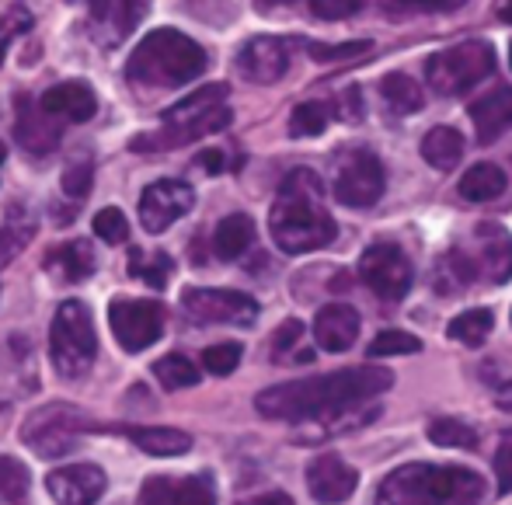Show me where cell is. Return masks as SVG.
I'll return each mask as SVG.
<instances>
[{"mask_svg":"<svg viewBox=\"0 0 512 505\" xmlns=\"http://www.w3.org/2000/svg\"><path fill=\"white\" fill-rule=\"evenodd\" d=\"M46 272L56 279V283H84V279L95 272V251H91L88 241H67V244H56L46 258H42Z\"/></svg>","mask_w":512,"mask_h":505,"instance_id":"obj_23","label":"cell"},{"mask_svg":"<svg viewBox=\"0 0 512 505\" xmlns=\"http://www.w3.org/2000/svg\"><path fill=\"white\" fill-rule=\"evenodd\" d=\"M244 349L237 342H220V345H209L203 352V366L213 377H230V373L237 370V363H241Z\"/></svg>","mask_w":512,"mask_h":505,"instance_id":"obj_37","label":"cell"},{"mask_svg":"<svg viewBox=\"0 0 512 505\" xmlns=\"http://www.w3.org/2000/svg\"><path fill=\"white\" fill-rule=\"evenodd\" d=\"M122 432L150 457H182V453L192 450V436L182 429H143V425H133V429Z\"/></svg>","mask_w":512,"mask_h":505,"instance_id":"obj_26","label":"cell"},{"mask_svg":"<svg viewBox=\"0 0 512 505\" xmlns=\"http://www.w3.org/2000/svg\"><path fill=\"white\" fill-rule=\"evenodd\" d=\"M258 4L269 11V7H283V4H297V0H258Z\"/></svg>","mask_w":512,"mask_h":505,"instance_id":"obj_50","label":"cell"},{"mask_svg":"<svg viewBox=\"0 0 512 505\" xmlns=\"http://www.w3.org/2000/svg\"><path fill=\"white\" fill-rule=\"evenodd\" d=\"M359 279H363L380 300L394 303V300L408 297L411 283H415V269H411L408 255L398 244L377 241L359 258Z\"/></svg>","mask_w":512,"mask_h":505,"instance_id":"obj_11","label":"cell"},{"mask_svg":"<svg viewBox=\"0 0 512 505\" xmlns=\"http://www.w3.org/2000/svg\"><path fill=\"white\" fill-rule=\"evenodd\" d=\"M422 157L436 171L457 168L460 157H464V136H460L457 129H450V126L429 129V133H425V140H422Z\"/></svg>","mask_w":512,"mask_h":505,"instance_id":"obj_27","label":"cell"},{"mask_svg":"<svg viewBox=\"0 0 512 505\" xmlns=\"http://www.w3.org/2000/svg\"><path fill=\"white\" fill-rule=\"evenodd\" d=\"M115 342L126 352H143L164 335V307L157 300H126L115 297L108 307Z\"/></svg>","mask_w":512,"mask_h":505,"instance_id":"obj_12","label":"cell"},{"mask_svg":"<svg viewBox=\"0 0 512 505\" xmlns=\"http://www.w3.org/2000/svg\"><path fill=\"white\" fill-rule=\"evenodd\" d=\"M182 307L192 321L203 324H255L258 303L248 293L237 290H206V286H192L182 293Z\"/></svg>","mask_w":512,"mask_h":505,"instance_id":"obj_13","label":"cell"},{"mask_svg":"<svg viewBox=\"0 0 512 505\" xmlns=\"http://www.w3.org/2000/svg\"><path fill=\"white\" fill-rule=\"evenodd\" d=\"M509 67H512V46H509Z\"/></svg>","mask_w":512,"mask_h":505,"instance_id":"obj_53","label":"cell"},{"mask_svg":"<svg viewBox=\"0 0 512 505\" xmlns=\"http://www.w3.org/2000/svg\"><path fill=\"white\" fill-rule=\"evenodd\" d=\"M18 140L32 154H49L60 143V126L42 112V105H32V98H18Z\"/></svg>","mask_w":512,"mask_h":505,"instance_id":"obj_24","label":"cell"},{"mask_svg":"<svg viewBox=\"0 0 512 505\" xmlns=\"http://www.w3.org/2000/svg\"><path fill=\"white\" fill-rule=\"evenodd\" d=\"M429 439L436 446H457V450H474L478 446V432L471 425L457 422V418H436L429 425Z\"/></svg>","mask_w":512,"mask_h":505,"instance_id":"obj_34","label":"cell"},{"mask_svg":"<svg viewBox=\"0 0 512 505\" xmlns=\"http://www.w3.org/2000/svg\"><path fill=\"white\" fill-rule=\"evenodd\" d=\"M49 356H53V366L63 377H84L95 366L98 335L88 303L81 300L60 303V310L53 317V328H49Z\"/></svg>","mask_w":512,"mask_h":505,"instance_id":"obj_7","label":"cell"},{"mask_svg":"<svg viewBox=\"0 0 512 505\" xmlns=\"http://www.w3.org/2000/svg\"><path fill=\"white\" fill-rule=\"evenodd\" d=\"M42 112L53 115V119H67V122H88L98 112V98L95 91L84 81H63L56 88H49L39 98Z\"/></svg>","mask_w":512,"mask_h":505,"instance_id":"obj_21","label":"cell"},{"mask_svg":"<svg viewBox=\"0 0 512 505\" xmlns=\"http://www.w3.org/2000/svg\"><path fill=\"white\" fill-rule=\"evenodd\" d=\"M46 488L60 505H95L105 495V471L95 464L60 467L46 478Z\"/></svg>","mask_w":512,"mask_h":505,"instance_id":"obj_19","label":"cell"},{"mask_svg":"<svg viewBox=\"0 0 512 505\" xmlns=\"http://www.w3.org/2000/svg\"><path fill=\"white\" fill-rule=\"evenodd\" d=\"M321 178L307 168H297L283 178L279 196L272 202L269 213V230L272 241L279 244V251L286 255H307L324 244L335 241L338 227L331 220V213L321 202Z\"/></svg>","mask_w":512,"mask_h":505,"instance_id":"obj_2","label":"cell"},{"mask_svg":"<svg viewBox=\"0 0 512 505\" xmlns=\"http://www.w3.org/2000/svg\"><path fill=\"white\" fill-rule=\"evenodd\" d=\"M300 335H304V324H300V321H283L276 335H272V352L283 359V352H290L293 345L300 342Z\"/></svg>","mask_w":512,"mask_h":505,"instance_id":"obj_45","label":"cell"},{"mask_svg":"<svg viewBox=\"0 0 512 505\" xmlns=\"http://www.w3.org/2000/svg\"><path fill=\"white\" fill-rule=\"evenodd\" d=\"M206 63V49L196 39L175 28H157L143 35L140 46L133 49L126 77L129 84H140V88H182L203 74Z\"/></svg>","mask_w":512,"mask_h":505,"instance_id":"obj_4","label":"cell"},{"mask_svg":"<svg viewBox=\"0 0 512 505\" xmlns=\"http://www.w3.org/2000/svg\"><path fill=\"white\" fill-rule=\"evenodd\" d=\"M314 338L324 352H345L359 338V314L349 303H328L314 317Z\"/></svg>","mask_w":512,"mask_h":505,"instance_id":"obj_20","label":"cell"},{"mask_svg":"<svg viewBox=\"0 0 512 505\" xmlns=\"http://www.w3.org/2000/svg\"><path fill=\"white\" fill-rule=\"evenodd\" d=\"M91 18V35L102 46H122L147 14V0H84Z\"/></svg>","mask_w":512,"mask_h":505,"instance_id":"obj_15","label":"cell"},{"mask_svg":"<svg viewBox=\"0 0 512 505\" xmlns=\"http://www.w3.org/2000/svg\"><path fill=\"white\" fill-rule=\"evenodd\" d=\"M492 70H495V49L488 42H460V46L432 53L425 60V81H429V88L436 95L453 98L478 88Z\"/></svg>","mask_w":512,"mask_h":505,"instance_id":"obj_8","label":"cell"},{"mask_svg":"<svg viewBox=\"0 0 512 505\" xmlns=\"http://www.w3.org/2000/svg\"><path fill=\"white\" fill-rule=\"evenodd\" d=\"M140 505H216V488L209 474L192 478H147Z\"/></svg>","mask_w":512,"mask_h":505,"instance_id":"obj_18","label":"cell"},{"mask_svg":"<svg viewBox=\"0 0 512 505\" xmlns=\"http://www.w3.org/2000/svg\"><path fill=\"white\" fill-rule=\"evenodd\" d=\"M387 189L384 164L370 150H345L335 171V199L349 209H370L377 206Z\"/></svg>","mask_w":512,"mask_h":505,"instance_id":"obj_10","label":"cell"},{"mask_svg":"<svg viewBox=\"0 0 512 505\" xmlns=\"http://www.w3.org/2000/svg\"><path fill=\"white\" fill-rule=\"evenodd\" d=\"M380 95H384L387 108H391L394 115H411L422 108V88H418L408 74H387L384 81H380Z\"/></svg>","mask_w":512,"mask_h":505,"instance_id":"obj_30","label":"cell"},{"mask_svg":"<svg viewBox=\"0 0 512 505\" xmlns=\"http://www.w3.org/2000/svg\"><path fill=\"white\" fill-rule=\"evenodd\" d=\"M251 244H255V223H251V216L230 213L216 223V234H213V255L216 258H223V262H237Z\"/></svg>","mask_w":512,"mask_h":505,"instance_id":"obj_25","label":"cell"},{"mask_svg":"<svg viewBox=\"0 0 512 505\" xmlns=\"http://www.w3.org/2000/svg\"><path fill=\"white\" fill-rule=\"evenodd\" d=\"M492 324H495L492 310L474 307V310H464V314L453 317L450 328H446V335L457 338V342H464V345H481L488 335H492Z\"/></svg>","mask_w":512,"mask_h":505,"instance_id":"obj_32","label":"cell"},{"mask_svg":"<svg viewBox=\"0 0 512 505\" xmlns=\"http://www.w3.org/2000/svg\"><path fill=\"white\" fill-rule=\"evenodd\" d=\"M4 157H7V147H4V143H0V164H4Z\"/></svg>","mask_w":512,"mask_h":505,"instance_id":"obj_52","label":"cell"},{"mask_svg":"<svg viewBox=\"0 0 512 505\" xmlns=\"http://www.w3.org/2000/svg\"><path fill=\"white\" fill-rule=\"evenodd\" d=\"M95 234L105 244H126L129 241V220L122 216V209L108 206L95 216Z\"/></svg>","mask_w":512,"mask_h":505,"instance_id":"obj_38","label":"cell"},{"mask_svg":"<svg viewBox=\"0 0 512 505\" xmlns=\"http://www.w3.org/2000/svg\"><path fill=\"white\" fill-rule=\"evenodd\" d=\"M28 241H32V223H28V227L4 223V227H0V269H4V265L11 262V258L18 255Z\"/></svg>","mask_w":512,"mask_h":505,"instance_id":"obj_42","label":"cell"},{"mask_svg":"<svg viewBox=\"0 0 512 505\" xmlns=\"http://www.w3.org/2000/svg\"><path fill=\"white\" fill-rule=\"evenodd\" d=\"M391 4L405 14H439V11H453L464 0H391Z\"/></svg>","mask_w":512,"mask_h":505,"instance_id":"obj_44","label":"cell"},{"mask_svg":"<svg viewBox=\"0 0 512 505\" xmlns=\"http://www.w3.org/2000/svg\"><path fill=\"white\" fill-rule=\"evenodd\" d=\"M230 108H227V84H206V88L192 91L189 98H182L178 105H171L164 112V122L157 133L136 136L129 147L133 150H175L185 143H196L209 133H220L230 126Z\"/></svg>","mask_w":512,"mask_h":505,"instance_id":"obj_5","label":"cell"},{"mask_svg":"<svg viewBox=\"0 0 512 505\" xmlns=\"http://www.w3.org/2000/svg\"><path fill=\"white\" fill-rule=\"evenodd\" d=\"M370 42H345V46H321V42H307V53L321 63H338V60H356V56L370 53Z\"/></svg>","mask_w":512,"mask_h":505,"instance_id":"obj_41","label":"cell"},{"mask_svg":"<svg viewBox=\"0 0 512 505\" xmlns=\"http://www.w3.org/2000/svg\"><path fill=\"white\" fill-rule=\"evenodd\" d=\"M422 349V342H418L415 335H408V331H380L377 338L370 342V352L366 356H411V352Z\"/></svg>","mask_w":512,"mask_h":505,"instance_id":"obj_35","label":"cell"},{"mask_svg":"<svg viewBox=\"0 0 512 505\" xmlns=\"http://www.w3.org/2000/svg\"><path fill=\"white\" fill-rule=\"evenodd\" d=\"M391 384L394 373L384 366H352V370H335L314 380L269 387L255 398V408L276 422H321L338 411L345 415L363 401L380 398L391 391Z\"/></svg>","mask_w":512,"mask_h":505,"instance_id":"obj_1","label":"cell"},{"mask_svg":"<svg viewBox=\"0 0 512 505\" xmlns=\"http://www.w3.org/2000/svg\"><path fill=\"white\" fill-rule=\"evenodd\" d=\"M495 471H499V495H509L512 492V443L499 450Z\"/></svg>","mask_w":512,"mask_h":505,"instance_id":"obj_46","label":"cell"},{"mask_svg":"<svg viewBox=\"0 0 512 505\" xmlns=\"http://www.w3.org/2000/svg\"><path fill=\"white\" fill-rule=\"evenodd\" d=\"M331 122V108L324 101H304L293 108L290 115V133L293 136H321Z\"/></svg>","mask_w":512,"mask_h":505,"instance_id":"obj_33","label":"cell"},{"mask_svg":"<svg viewBox=\"0 0 512 505\" xmlns=\"http://www.w3.org/2000/svg\"><path fill=\"white\" fill-rule=\"evenodd\" d=\"M150 373H154V377L161 380V387H168V391H182V387L199 384V366L192 363V359H185L182 352H171V356L157 359V363L150 366Z\"/></svg>","mask_w":512,"mask_h":505,"instance_id":"obj_31","label":"cell"},{"mask_svg":"<svg viewBox=\"0 0 512 505\" xmlns=\"http://www.w3.org/2000/svg\"><path fill=\"white\" fill-rule=\"evenodd\" d=\"M457 192H460V199H467V202H492L506 192V175H502V168H495V164H474L471 171H464Z\"/></svg>","mask_w":512,"mask_h":505,"instance_id":"obj_28","label":"cell"},{"mask_svg":"<svg viewBox=\"0 0 512 505\" xmlns=\"http://www.w3.org/2000/svg\"><path fill=\"white\" fill-rule=\"evenodd\" d=\"M91 182H95V168H91V161H77V164H70V168L63 171V192H67L74 202L88 199Z\"/></svg>","mask_w":512,"mask_h":505,"instance_id":"obj_40","label":"cell"},{"mask_svg":"<svg viewBox=\"0 0 512 505\" xmlns=\"http://www.w3.org/2000/svg\"><path fill=\"white\" fill-rule=\"evenodd\" d=\"M495 401H499V408L512 411V384H509V387H502V391L495 394Z\"/></svg>","mask_w":512,"mask_h":505,"instance_id":"obj_49","label":"cell"},{"mask_svg":"<svg viewBox=\"0 0 512 505\" xmlns=\"http://www.w3.org/2000/svg\"><path fill=\"white\" fill-rule=\"evenodd\" d=\"M471 122L481 143H495L506 129H512V88H495L471 105Z\"/></svg>","mask_w":512,"mask_h":505,"instance_id":"obj_22","label":"cell"},{"mask_svg":"<svg viewBox=\"0 0 512 505\" xmlns=\"http://www.w3.org/2000/svg\"><path fill=\"white\" fill-rule=\"evenodd\" d=\"M237 70L251 84H276L290 70V42L276 39V35L248 39L237 53Z\"/></svg>","mask_w":512,"mask_h":505,"instance_id":"obj_16","label":"cell"},{"mask_svg":"<svg viewBox=\"0 0 512 505\" xmlns=\"http://www.w3.org/2000/svg\"><path fill=\"white\" fill-rule=\"evenodd\" d=\"M241 505H293V499H290V495H283V492H269V495H258V499H248Z\"/></svg>","mask_w":512,"mask_h":505,"instance_id":"obj_48","label":"cell"},{"mask_svg":"<svg viewBox=\"0 0 512 505\" xmlns=\"http://www.w3.org/2000/svg\"><path fill=\"white\" fill-rule=\"evenodd\" d=\"M196 161H199V168L209 171V175H220V171H223V154H220V150H203Z\"/></svg>","mask_w":512,"mask_h":505,"instance_id":"obj_47","label":"cell"},{"mask_svg":"<svg viewBox=\"0 0 512 505\" xmlns=\"http://www.w3.org/2000/svg\"><path fill=\"white\" fill-rule=\"evenodd\" d=\"M356 485H359L356 467H349L342 457H335V453H324V457H317L314 464L307 467V488L321 505L349 502Z\"/></svg>","mask_w":512,"mask_h":505,"instance_id":"obj_17","label":"cell"},{"mask_svg":"<svg viewBox=\"0 0 512 505\" xmlns=\"http://www.w3.org/2000/svg\"><path fill=\"white\" fill-rule=\"evenodd\" d=\"M95 425L84 418L81 408H70V404H46V408L32 411L21 425V439L35 457H63L70 453L81 436Z\"/></svg>","mask_w":512,"mask_h":505,"instance_id":"obj_9","label":"cell"},{"mask_svg":"<svg viewBox=\"0 0 512 505\" xmlns=\"http://www.w3.org/2000/svg\"><path fill=\"white\" fill-rule=\"evenodd\" d=\"M499 18H502V21H509V25H512V0H506V4H502Z\"/></svg>","mask_w":512,"mask_h":505,"instance_id":"obj_51","label":"cell"},{"mask_svg":"<svg viewBox=\"0 0 512 505\" xmlns=\"http://www.w3.org/2000/svg\"><path fill=\"white\" fill-rule=\"evenodd\" d=\"M28 495V471L11 457H0V499L18 505Z\"/></svg>","mask_w":512,"mask_h":505,"instance_id":"obj_36","label":"cell"},{"mask_svg":"<svg viewBox=\"0 0 512 505\" xmlns=\"http://www.w3.org/2000/svg\"><path fill=\"white\" fill-rule=\"evenodd\" d=\"M171 272H175V262H171V255H164V251H133V255H129V276L143 279V283L154 286V290L168 286Z\"/></svg>","mask_w":512,"mask_h":505,"instance_id":"obj_29","label":"cell"},{"mask_svg":"<svg viewBox=\"0 0 512 505\" xmlns=\"http://www.w3.org/2000/svg\"><path fill=\"white\" fill-rule=\"evenodd\" d=\"M192 189L185 182H175V178H161V182L147 185L140 196V223L147 234H164L171 223H178L185 213L192 209Z\"/></svg>","mask_w":512,"mask_h":505,"instance_id":"obj_14","label":"cell"},{"mask_svg":"<svg viewBox=\"0 0 512 505\" xmlns=\"http://www.w3.org/2000/svg\"><path fill=\"white\" fill-rule=\"evenodd\" d=\"M439 279H450V290L485 283H509L512 279V237L499 223H478L467 244L446 251L439 262Z\"/></svg>","mask_w":512,"mask_h":505,"instance_id":"obj_6","label":"cell"},{"mask_svg":"<svg viewBox=\"0 0 512 505\" xmlns=\"http://www.w3.org/2000/svg\"><path fill=\"white\" fill-rule=\"evenodd\" d=\"M481 495L485 481L467 467L408 464L387 474L377 505H478Z\"/></svg>","mask_w":512,"mask_h":505,"instance_id":"obj_3","label":"cell"},{"mask_svg":"<svg viewBox=\"0 0 512 505\" xmlns=\"http://www.w3.org/2000/svg\"><path fill=\"white\" fill-rule=\"evenodd\" d=\"M363 7V0H307V11L321 21H342Z\"/></svg>","mask_w":512,"mask_h":505,"instance_id":"obj_43","label":"cell"},{"mask_svg":"<svg viewBox=\"0 0 512 505\" xmlns=\"http://www.w3.org/2000/svg\"><path fill=\"white\" fill-rule=\"evenodd\" d=\"M32 28V14L25 11V7H11V11L0 18V63H4L7 49H11L14 39H21V35Z\"/></svg>","mask_w":512,"mask_h":505,"instance_id":"obj_39","label":"cell"}]
</instances>
